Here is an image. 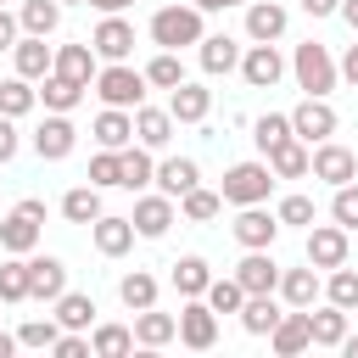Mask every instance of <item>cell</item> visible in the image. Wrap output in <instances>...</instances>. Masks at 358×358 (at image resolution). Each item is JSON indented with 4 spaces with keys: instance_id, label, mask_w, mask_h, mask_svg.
Instances as JSON below:
<instances>
[{
    "instance_id": "obj_1",
    "label": "cell",
    "mask_w": 358,
    "mask_h": 358,
    "mask_svg": "<svg viewBox=\"0 0 358 358\" xmlns=\"http://www.w3.org/2000/svg\"><path fill=\"white\" fill-rule=\"evenodd\" d=\"M39 218H45V201H39V196L17 201V207H11V218H0V252L28 257V252L39 246Z\"/></svg>"
},
{
    "instance_id": "obj_2",
    "label": "cell",
    "mask_w": 358,
    "mask_h": 358,
    "mask_svg": "<svg viewBox=\"0 0 358 358\" xmlns=\"http://www.w3.org/2000/svg\"><path fill=\"white\" fill-rule=\"evenodd\" d=\"M151 39L162 50H179V45H201V11L196 6H162L151 17Z\"/></svg>"
},
{
    "instance_id": "obj_3",
    "label": "cell",
    "mask_w": 358,
    "mask_h": 358,
    "mask_svg": "<svg viewBox=\"0 0 358 358\" xmlns=\"http://www.w3.org/2000/svg\"><path fill=\"white\" fill-rule=\"evenodd\" d=\"M268 190H274V168L268 162H235L229 173H224V201H235V207H252V201H268Z\"/></svg>"
},
{
    "instance_id": "obj_4",
    "label": "cell",
    "mask_w": 358,
    "mask_h": 358,
    "mask_svg": "<svg viewBox=\"0 0 358 358\" xmlns=\"http://www.w3.org/2000/svg\"><path fill=\"white\" fill-rule=\"evenodd\" d=\"M95 95L106 101V106H140L145 101V73H134L129 62H112L106 73H95Z\"/></svg>"
},
{
    "instance_id": "obj_5",
    "label": "cell",
    "mask_w": 358,
    "mask_h": 358,
    "mask_svg": "<svg viewBox=\"0 0 358 358\" xmlns=\"http://www.w3.org/2000/svg\"><path fill=\"white\" fill-rule=\"evenodd\" d=\"M291 67H296V84H302L308 95H330V90H336V62H330L324 45H313V39L296 45V62H291Z\"/></svg>"
},
{
    "instance_id": "obj_6",
    "label": "cell",
    "mask_w": 358,
    "mask_h": 358,
    "mask_svg": "<svg viewBox=\"0 0 358 358\" xmlns=\"http://www.w3.org/2000/svg\"><path fill=\"white\" fill-rule=\"evenodd\" d=\"M291 134H296L302 145H319V140H330V134H336V106H330L324 95H308V101L291 112Z\"/></svg>"
},
{
    "instance_id": "obj_7",
    "label": "cell",
    "mask_w": 358,
    "mask_h": 358,
    "mask_svg": "<svg viewBox=\"0 0 358 358\" xmlns=\"http://www.w3.org/2000/svg\"><path fill=\"white\" fill-rule=\"evenodd\" d=\"M308 173L324 179V185H347V179H358V157L347 145H336V140H319L308 151Z\"/></svg>"
},
{
    "instance_id": "obj_8",
    "label": "cell",
    "mask_w": 358,
    "mask_h": 358,
    "mask_svg": "<svg viewBox=\"0 0 358 358\" xmlns=\"http://www.w3.org/2000/svg\"><path fill=\"white\" fill-rule=\"evenodd\" d=\"M179 341H185L190 352H207V347L218 341V313H213L201 296H190V302L179 308Z\"/></svg>"
},
{
    "instance_id": "obj_9",
    "label": "cell",
    "mask_w": 358,
    "mask_h": 358,
    "mask_svg": "<svg viewBox=\"0 0 358 358\" xmlns=\"http://www.w3.org/2000/svg\"><path fill=\"white\" fill-rule=\"evenodd\" d=\"M129 224H134V235L162 241V235H168V224H173V196H140V201H134V213H129Z\"/></svg>"
},
{
    "instance_id": "obj_10",
    "label": "cell",
    "mask_w": 358,
    "mask_h": 358,
    "mask_svg": "<svg viewBox=\"0 0 358 358\" xmlns=\"http://www.w3.org/2000/svg\"><path fill=\"white\" fill-rule=\"evenodd\" d=\"M274 235H280V218H274V213H263V201L241 207V218H235V241H241L246 252H257V246H274Z\"/></svg>"
},
{
    "instance_id": "obj_11",
    "label": "cell",
    "mask_w": 358,
    "mask_h": 358,
    "mask_svg": "<svg viewBox=\"0 0 358 358\" xmlns=\"http://www.w3.org/2000/svg\"><path fill=\"white\" fill-rule=\"evenodd\" d=\"M308 263H313V268H341V263H347V229H341V224L308 229Z\"/></svg>"
},
{
    "instance_id": "obj_12",
    "label": "cell",
    "mask_w": 358,
    "mask_h": 358,
    "mask_svg": "<svg viewBox=\"0 0 358 358\" xmlns=\"http://www.w3.org/2000/svg\"><path fill=\"white\" fill-rule=\"evenodd\" d=\"M73 140H78V129L67 123V112H50V117L39 123V134H34V151H39L45 162H62V157L73 151Z\"/></svg>"
},
{
    "instance_id": "obj_13",
    "label": "cell",
    "mask_w": 358,
    "mask_h": 358,
    "mask_svg": "<svg viewBox=\"0 0 358 358\" xmlns=\"http://www.w3.org/2000/svg\"><path fill=\"white\" fill-rule=\"evenodd\" d=\"M62 291H67L62 257H28V296H34V302H56Z\"/></svg>"
},
{
    "instance_id": "obj_14",
    "label": "cell",
    "mask_w": 358,
    "mask_h": 358,
    "mask_svg": "<svg viewBox=\"0 0 358 358\" xmlns=\"http://www.w3.org/2000/svg\"><path fill=\"white\" fill-rule=\"evenodd\" d=\"M235 280H241V291H246V296H263V291H274V285H280V268H274L268 246L246 252V257H241V268H235Z\"/></svg>"
},
{
    "instance_id": "obj_15",
    "label": "cell",
    "mask_w": 358,
    "mask_h": 358,
    "mask_svg": "<svg viewBox=\"0 0 358 358\" xmlns=\"http://www.w3.org/2000/svg\"><path fill=\"white\" fill-rule=\"evenodd\" d=\"M241 73H246V84H252V90H274V84H280V73H285V62H280V50H274V45H252V50L241 56Z\"/></svg>"
},
{
    "instance_id": "obj_16",
    "label": "cell",
    "mask_w": 358,
    "mask_h": 358,
    "mask_svg": "<svg viewBox=\"0 0 358 358\" xmlns=\"http://www.w3.org/2000/svg\"><path fill=\"white\" fill-rule=\"evenodd\" d=\"M268 341H274V352H280V358H296V352H308V347H313V336H308V308H296V313H280V324L268 330Z\"/></svg>"
},
{
    "instance_id": "obj_17",
    "label": "cell",
    "mask_w": 358,
    "mask_h": 358,
    "mask_svg": "<svg viewBox=\"0 0 358 358\" xmlns=\"http://www.w3.org/2000/svg\"><path fill=\"white\" fill-rule=\"evenodd\" d=\"M90 50H95V56H106V62H123V56L134 50V28H129V22H123V17L112 11V17H106V22L95 28V39H90Z\"/></svg>"
},
{
    "instance_id": "obj_18",
    "label": "cell",
    "mask_w": 358,
    "mask_h": 358,
    "mask_svg": "<svg viewBox=\"0 0 358 358\" xmlns=\"http://www.w3.org/2000/svg\"><path fill=\"white\" fill-rule=\"evenodd\" d=\"M207 106H213V95H207L201 84H173V90H168V117H173V123H201Z\"/></svg>"
},
{
    "instance_id": "obj_19",
    "label": "cell",
    "mask_w": 358,
    "mask_h": 358,
    "mask_svg": "<svg viewBox=\"0 0 358 358\" xmlns=\"http://www.w3.org/2000/svg\"><path fill=\"white\" fill-rule=\"evenodd\" d=\"M134 140H140L145 151H162V145L173 140V117H168L162 106H134Z\"/></svg>"
},
{
    "instance_id": "obj_20",
    "label": "cell",
    "mask_w": 358,
    "mask_h": 358,
    "mask_svg": "<svg viewBox=\"0 0 358 358\" xmlns=\"http://www.w3.org/2000/svg\"><path fill=\"white\" fill-rule=\"evenodd\" d=\"M246 34H252L257 45H274V39L285 34V6H274V0L246 6Z\"/></svg>"
},
{
    "instance_id": "obj_21",
    "label": "cell",
    "mask_w": 358,
    "mask_h": 358,
    "mask_svg": "<svg viewBox=\"0 0 358 358\" xmlns=\"http://www.w3.org/2000/svg\"><path fill=\"white\" fill-rule=\"evenodd\" d=\"M173 336H179V319L173 313H157V308H140L134 313V341L140 347H168Z\"/></svg>"
},
{
    "instance_id": "obj_22",
    "label": "cell",
    "mask_w": 358,
    "mask_h": 358,
    "mask_svg": "<svg viewBox=\"0 0 358 358\" xmlns=\"http://www.w3.org/2000/svg\"><path fill=\"white\" fill-rule=\"evenodd\" d=\"M50 73H62V78H73V84L90 90V78H95V50H90V45H62L56 62H50Z\"/></svg>"
},
{
    "instance_id": "obj_23",
    "label": "cell",
    "mask_w": 358,
    "mask_h": 358,
    "mask_svg": "<svg viewBox=\"0 0 358 358\" xmlns=\"http://www.w3.org/2000/svg\"><path fill=\"white\" fill-rule=\"evenodd\" d=\"M90 229H95V252H106V257H123V252L134 246V224H129V218H106V213H101Z\"/></svg>"
},
{
    "instance_id": "obj_24",
    "label": "cell",
    "mask_w": 358,
    "mask_h": 358,
    "mask_svg": "<svg viewBox=\"0 0 358 358\" xmlns=\"http://www.w3.org/2000/svg\"><path fill=\"white\" fill-rule=\"evenodd\" d=\"M241 67V45L229 34H201V73H229Z\"/></svg>"
},
{
    "instance_id": "obj_25",
    "label": "cell",
    "mask_w": 358,
    "mask_h": 358,
    "mask_svg": "<svg viewBox=\"0 0 358 358\" xmlns=\"http://www.w3.org/2000/svg\"><path fill=\"white\" fill-rule=\"evenodd\" d=\"M95 140H101L106 151H123V145L134 140V117H129L123 106H106V112L95 117Z\"/></svg>"
},
{
    "instance_id": "obj_26",
    "label": "cell",
    "mask_w": 358,
    "mask_h": 358,
    "mask_svg": "<svg viewBox=\"0 0 358 358\" xmlns=\"http://www.w3.org/2000/svg\"><path fill=\"white\" fill-rule=\"evenodd\" d=\"M308 336H313V347H341V336H347V308H319V313H308Z\"/></svg>"
},
{
    "instance_id": "obj_27",
    "label": "cell",
    "mask_w": 358,
    "mask_h": 358,
    "mask_svg": "<svg viewBox=\"0 0 358 358\" xmlns=\"http://www.w3.org/2000/svg\"><path fill=\"white\" fill-rule=\"evenodd\" d=\"M11 50H17V73H22V78H45V73H50V62H56V50H50L39 34H28V39H22V45H11Z\"/></svg>"
},
{
    "instance_id": "obj_28",
    "label": "cell",
    "mask_w": 358,
    "mask_h": 358,
    "mask_svg": "<svg viewBox=\"0 0 358 358\" xmlns=\"http://www.w3.org/2000/svg\"><path fill=\"white\" fill-rule=\"evenodd\" d=\"M268 168H274V179H302L308 173V145L291 134V140H280L274 151H268Z\"/></svg>"
},
{
    "instance_id": "obj_29",
    "label": "cell",
    "mask_w": 358,
    "mask_h": 358,
    "mask_svg": "<svg viewBox=\"0 0 358 358\" xmlns=\"http://www.w3.org/2000/svg\"><path fill=\"white\" fill-rule=\"evenodd\" d=\"M151 179L162 185V196H185V190H190V185L201 179V168H196L190 157H168V162H162V168H157Z\"/></svg>"
},
{
    "instance_id": "obj_30",
    "label": "cell",
    "mask_w": 358,
    "mask_h": 358,
    "mask_svg": "<svg viewBox=\"0 0 358 358\" xmlns=\"http://www.w3.org/2000/svg\"><path fill=\"white\" fill-rule=\"evenodd\" d=\"M274 291H280L291 308H313V296H319V274H313V268H285Z\"/></svg>"
},
{
    "instance_id": "obj_31",
    "label": "cell",
    "mask_w": 358,
    "mask_h": 358,
    "mask_svg": "<svg viewBox=\"0 0 358 358\" xmlns=\"http://www.w3.org/2000/svg\"><path fill=\"white\" fill-rule=\"evenodd\" d=\"M90 319H95V302L84 291H62L56 296V324L62 330H90Z\"/></svg>"
},
{
    "instance_id": "obj_32",
    "label": "cell",
    "mask_w": 358,
    "mask_h": 358,
    "mask_svg": "<svg viewBox=\"0 0 358 358\" xmlns=\"http://www.w3.org/2000/svg\"><path fill=\"white\" fill-rule=\"evenodd\" d=\"M241 324H246L252 336H268V330L280 324V308H274V291H263V296H246V302H241Z\"/></svg>"
},
{
    "instance_id": "obj_33",
    "label": "cell",
    "mask_w": 358,
    "mask_h": 358,
    "mask_svg": "<svg viewBox=\"0 0 358 358\" xmlns=\"http://www.w3.org/2000/svg\"><path fill=\"white\" fill-rule=\"evenodd\" d=\"M117 157H123V179H117V185H123V190H145L151 173H157V168H151V151H145V145H123Z\"/></svg>"
},
{
    "instance_id": "obj_34",
    "label": "cell",
    "mask_w": 358,
    "mask_h": 358,
    "mask_svg": "<svg viewBox=\"0 0 358 358\" xmlns=\"http://www.w3.org/2000/svg\"><path fill=\"white\" fill-rule=\"evenodd\" d=\"M207 280H213V268H207V257H179L173 263V285H179V296H201L207 291Z\"/></svg>"
},
{
    "instance_id": "obj_35",
    "label": "cell",
    "mask_w": 358,
    "mask_h": 358,
    "mask_svg": "<svg viewBox=\"0 0 358 358\" xmlns=\"http://www.w3.org/2000/svg\"><path fill=\"white\" fill-rule=\"evenodd\" d=\"M117 296H123V308H157V280L145 274V268H134V274H123L117 280Z\"/></svg>"
},
{
    "instance_id": "obj_36",
    "label": "cell",
    "mask_w": 358,
    "mask_h": 358,
    "mask_svg": "<svg viewBox=\"0 0 358 358\" xmlns=\"http://www.w3.org/2000/svg\"><path fill=\"white\" fill-rule=\"evenodd\" d=\"M62 213H67L73 224H95V218H101V190H95V185L67 190V196H62Z\"/></svg>"
},
{
    "instance_id": "obj_37",
    "label": "cell",
    "mask_w": 358,
    "mask_h": 358,
    "mask_svg": "<svg viewBox=\"0 0 358 358\" xmlns=\"http://www.w3.org/2000/svg\"><path fill=\"white\" fill-rule=\"evenodd\" d=\"M129 347H134V330H123V324H95V336H90L95 358H123Z\"/></svg>"
},
{
    "instance_id": "obj_38",
    "label": "cell",
    "mask_w": 358,
    "mask_h": 358,
    "mask_svg": "<svg viewBox=\"0 0 358 358\" xmlns=\"http://www.w3.org/2000/svg\"><path fill=\"white\" fill-rule=\"evenodd\" d=\"M0 302H28V257H6L0 263Z\"/></svg>"
},
{
    "instance_id": "obj_39",
    "label": "cell",
    "mask_w": 358,
    "mask_h": 358,
    "mask_svg": "<svg viewBox=\"0 0 358 358\" xmlns=\"http://www.w3.org/2000/svg\"><path fill=\"white\" fill-rule=\"evenodd\" d=\"M45 106L50 112H73L78 106V95H84V84H73V78H62V73H45Z\"/></svg>"
},
{
    "instance_id": "obj_40",
    "label": "cell",
    "mask_w": 358,
    "mask_h": 358,
    "mask_svg": "<svg viewBox=\"0 0 358 358\" xmlns=\"http://www.w3.org/2000/svg\"><path fill=\"white\" fill-rule=\"evenodd\" d=\"M201 296H207V308H213V313H241V302H246V291H241V280H235V274H229V280H207V291H201Z\"/></svg>"
},
{
    "instance_id": "obj_41",
    "label": "cell",
    "mask_w": 358,
    "mask_h": 358,
    "mask_svg": "<svg viewBox=\"0 0 358 358\" xmlns=\"http://www.w3.org/2000/svg\"><path fill=\"white\" fill-rule=\"evenodd\" d=\"M34 101H39V95L28 90V78H22V73L0 84V117H22V112H34Z\"/></svg>"
},
{
    "instance_id": "obj_42",
    "label": "cell",
    "mask_w": 358,
    "mask_h": 358,
    "mask_svg": "<svg viewBox=\"0 0 358 358\" xmlns=\"http://www.w3.org/2000/svg\"><path fill=\"white\" fill-rule=\"evenodd\" d=\"M56 22H62V6H56V0H28V6H22V28H28V34L45 39V34H56Z\"/></svg>"
},
{
    "instance_id": "obj_43",
    "label": "cell",
    "mask_w": 358,
    "mask_h": 358,
    "mask_svg": "<svg viewBox=\"0 0 358 358\" xmlns=\"http://www.w3.org/2000/svg\"><path fill=\"white\" fill-rule=\"evenodd\" d=\"M145 84H157V90H173V84H185V62H179L173 50L151 56V67H145Z\"/></svg>"
},
{
    "instance_id": "obj_44",
    "label": "cell",
    "mask_w": 358,
    "mask_h": 358,
    "mask_svg": "<svg viewBox=\"0 0 358 358\" xmlns=\"http://www.w3.org/2000/svg\"><path fill=\"white\" fill-rule=\"evenodd\" d=\"M252 140H257V151L268 157L280 140H291V117H280V112H268V117H257L252 123Z\"/></svg>"
},
{
    "instance_id": "obj_45",
    "label": "cell",
    "mask_w": 358,
    "mask_h": 358,
    "mask_svg": "<svg viewBox=\"0 0 358 358\" xmlns=\"http://www.w3.org/2000/svg\"><path fill=\"white\" fill-rule=\"evenodd\" d=\"M179 201H185V218H196V224L218 218V207H224V196H218V190H201V185H190Z\"/></svg>"
},
{
    "instance_id": "obj_46",
    "label": "cell",
    "mask_w": 358,
    "mask_h": 358,
    "mask_svg": "<svg viewBox=\"0 0 358 358\" xmlns=\"http://www.w3.org/2000/svg\"><path fill=\"white\" fill-rule=\"evenodd\" d=\"M62 336V324L56 319H28L22 330H17V347H34V352H50V341Z\"/></svg>"
},
{
    "instance_id": "obj_47",
    "label": "cell",
    "mask_w": 358,
    "mask_h": 358,
    "mask_svg": "<svg viewBox=\"0 0 358 358\" xmlns=\"http://www.w3.org/2000/svg\"><path fill=\"white\" fill-rule=\"evenodd\" d=\"M330 218L341 224V229H358V185L347 179V185H336V201H330Z\"/></svg>"
},
{
    "instance_id": "obj_48",
    "label": "cell",
    "mask_w": 358,
    "mask_h": 358,
    "mask_svg": "<svg viewBox=\"0 0 358 358\" xmlns=\"http://www.w3.org/2000/svg\"><path fill=\"white\" fill-rule=\"evenodd\" d=\"M117 179H123V157L101 145V157L90 162V185H95V190H106V185H117Z\"/></svg>"
},
{
    "instance_id": "obj_49",
    "label": "cell",
    "mask_w": 358,
    "mask_h": 358,
    "mask_svg": "<svg viewBox=\"0 0 358 358\" xmlns=\"http://www.w3.org/2000/svg\"><path fill=\"white\" fill-rule=\"evenodd\" d=\"M324 291H330V302H336V308H347V313L358 308V274H352V268H336Z\"/></svg>"
},
{
    "instance_id": "obj_50",
    "label": "cell",
    "mask_w": 358,
    "mask_h": 358,
    "mask_svg": "<svg viewBox=\"0 0 358 358\" xmlns=\"http://www.w3.org/2000/svg\"><path fill=\"white\" fill-rule=\"evenodd\" d=\"M274 218H280V224H313V196H285Z\"/></svg>"
},
{
    "instance_id": "obj_51",
    "label": "cell",
    "mask_w": 358,
    "mask_h": 358,
    "mask_svg": "<svg viewBox=\"0 0 358 358\" xmlns=\"http://www.w3.org/2000/svg\"><path fill=\"white\" fill-rule=\"evenodd\" d=\"M50 352H56V358H90V341H84L78 330H67V336L50 341Z\"/></svg>"
},
{
    "instance_id": "obj_52",
    "label": "cell",
    "mask_w": 358,
    "mask_h": 358,
    "mask_svg": "<svg viewBox=\"0 0 358 358\" xmlns=\"http://www.w3.org/2000/svg\"><path fill=\"white\" fill-rule=\"evenodd\" d=\"M17 157V129H11V117H0V162H11Z\"/></svg>"
},
{
    "instance_id": "obj_53",
    "label": "cell",
    "mask_w": 358,
    "mask_h": 358,
    "mask_svg": "<svg viewBox=\"0 0 358 358\" xmlns=\"http://www.w3.org/2000/svg\"><path fill=\"white\" fill-rule=\"evenodd\" d=\"M336 6H341V0H302V11H308V17H330Z\"/></svg>"
},
{
    "instance_id": "obj_54",
    "label": "cell",
    "mask_w": 358,
    "mask_h": 358,
    "mask_svg": "<svg viewBox=\"0 0 358 358\" xmlns=\"http://www.w3.org/2000/svg\"><path fill=\"white\" fill-rule=\"evenodd\" d=\"M11 39H17V22H11L6 6H0V50H11Z\"/></svg>"
},
{
    "instance_id": "obj_55",
    "label": "cell",
    "mask_w": 358,
    "mask_h": 358,
    "mask_svg": "<svg viewBox=\"0 0 358 358\" xmlns=\"http://www.w3.org/2000/svg\"><path fill=\"white\" fill-rule=\"evenodd\" d=\"M341 78H347V84H358V45L347 50V62H341Z\"/></svg>"
},
{
    "instance_id": "obj_56",
    "label": "cell",
    "mask_w": 358,
    "mask_h": 358,
    "mask_svg": "<svg viewBox=\"0 0 358 358\" xmlns=\"http://www.w3.org/2000/svg\"><path fill=\"white\" fill-rule=\"evenodd\" d=\"M336 11H341V17H347V28H352V34H358V0H341V6H336Z\"/></svg>"
},
{
    "instance_id": "obj_57",
    "label": "cell",
    "mask_w": 358,
    "mask_h": 358,
    "mask_svg": "<svg viewBox=\"0 0 358 358\" xmlns=\"http://www.w3.org/2000/svg\"><path fill=\"white\" fill-rule=\"evenodd\" d=\"M84 6H95V11H106V17H112V11H123L129 0H84Z\"/></svg>"
},
{
    "instance_id": "obj_58",
    "label": "cell",
    "mask_w": 358,
    "mask_h": 358,
    "mask_svg": "<svg viewBox=\"0 0 358 358\" xmlns=\"http://www.w3.org/2000/svg\"><path fill=\"white\" fill-rule=\"evenodd\" d=\"M229 6H241V0H196V11H229Z\"/></svg>"
},
{
    "instance_id": "obj_59",
    "label": "cell",
    "mask_w": 358,
    "mask_h": 358,
    "mask_svg": "<svg viewBox=\"0 0 358 358\" xmlns=\"http://www.w3.org/2000/svg\"><path fill=\"white\" fill-rule=\"evenodd\" d=\"M11 352H17V336H6V330H0V358H11Z\"/></svg>"
},
{
    "instance_id": "obj_60",
    "label": "cell",
    "mask_w": 358,
    "mask_h": 358,
    "mask_svg": "<svg viewBox=\"0 0 358 358\" xmlns=\"http://www.w3.org/2000/svg\"><path fill=\"white\" fill-rule=\"evenodd\" d=\"M341 352H347V358H358V336H341Z\"/></svg>"
}]
</instances>
